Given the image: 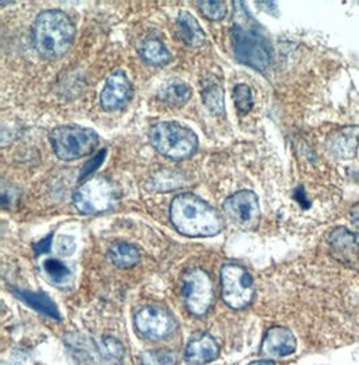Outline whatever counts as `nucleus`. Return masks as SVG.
Returning a JSON list of instances; mask_svg holds the SVG:
<instances>
[{"instance_id": "1", "label": "nucleus", "mask_w": 359, "mask_h": 365, "mask_svg": "<svg viewBox=\"0 0 359 365\" xmlns=\"http://www.w3.org/2000/svg\"><path fill=\"white\" fill-rule=\"evenodd\" d=\"M170 217L175 230L186 237H214L223 228L220 212L190 192L175 196L170 205Z\"/></svg>"}, {"instance_id": "2", "label": "nucleus", "mask_w": 359, "mask_h": 365, "mask_svg": "<svg viewBox=\"0 0 359 365\" xmlns=\"http://www.w3.org/2000/svg\"><path fill=\"white\" fill-rule=\"evenodd\" d=\"M36 51L47 59H59L70 50L76 38V26L65 12L47 10L41 12L34 23Z\"/></svg>"}, {"instance_id": "3", "label": "nucleus", "mask_w": 359, "mask_h": 365, "mask_svg": "<svg viewBox=\"0 0 359 365\" xmlns=\"http://www.w3.org/2000/svg\"><path fill=\"white\" fill-rule=\"evenodd\" d=\"M150 140L152 147L168 159H188L198 148L197 135L190 128L174 121H163L152 126Z\"/></svg>"}, {"instance_id": "4", "label": "nucleus", "mask_w": 359, "mask_h": 365, "mask_svg": "<svg viewBox=\"0 0 359 365\" xmlns=\"http://www.w3.org/2000/svg\"><path fill=\"white\" fill-rule=\"evenodd\" d=\"M49 138L57 158L65 161L82 159L98 147V135L84 126H59L50 132Z\"/></svg>"}, {"instance_id": "5", "label": "nucleus", "mask_w": 359, "mask_h": 365, "mask_svg": "<svg viewBox=\"0 0 359 365\" xmlns=\"http://www.w3.org/2000/svg\"><path fill=\"white\" fill-rule=\"evenodd\" d=\"M233 48L236 58L246 66L264 71L270 65L272 50L266 36L243 26L232 29Z\"/></svg>"}, {"instance_id": "6", "label": "nucleus", "mask_w": 359, "mask_h": 365, "mask_svg": "<svg viewBox=\"0 0 359 365\" xmlns=\"http://www.w3.org/2000/svg\"><path fill=\"white\" fill-rule=\"evenodd\" d=\"M116 200V187L105 178H94L84 182L73 196L76 208L84 215L105 212L115 205Z\"/></svg>"}, {"instance_id": "7", "label": "nucleus", "mask_w": 359, "mask_h": 365, "mask_svg": "<svg viewBox=\"0 0 359 365\" xmlns=\"http://www.w3.org/2000/svg\"><path fill=\"white\" fill-rule=\"evenodd\" d=\"M222 299L232 309L246 308L255 297L251 274L236 263H226L221 270Z\"/></svg>"}, {"instance_id": "8", "label": "nucleus", "mask_w": 359, "mask_h": 365, "mask_svg": "<svg viewBox=\"0 0 359 365\" xmlns=\"http://www.w3.org/2000/svg\"><path fill=\"white\" fill-rule=\"evenodd\" d=\"M183 298L186 308L191 314H206L214 301L213 282L209 274L202 269L187 270L183 275Z\"/></svg>"}, {"instance_id": "9", "label": "nucleus", "mask_w": 359, "mask_h": 365, "mask_svg": "<svg viewBox=\"0 0 359 365\" xmlns=\"http://www.w3.org/2000/svg\"><path fill=\"white\" fill-rule=\"evenodd\" d=\"M225 214L237 227L252 231L260 223V202L253 191L243 190L229 196L225 203Z\"/></svg>"}, {"instance_id": "10", "label": "nucleus", "mask_w": 359, "mask_h": 365, "mask_svg": "<svg viewBox=\"0 0 359 365\" xmlns=\"http://www.w3.org/2000/svg\"><path fill=\"white\" fill-rule=\"evenodd\" d=\"M136 329L151 340H162L175 329L173 316L158 307H144L135 314Z\"/></svg>"}, {"instance_id": "11", "label": "nucleus", "mask_w": 359, "mask_h": 365, "mask_svg": "<svg viewBox=\"0 0 359 365\" xmlns=\"http://www.w3.org/2000/svg\"><path fill=\"white\" fill-rule=\"evenodd\" d=\"M328 249L338 262L359 273V234L336 227L328 235Z\"/></svg>"}, {"instance_id": "12", "label": "nucleus", "mask_w": 359, "mask_h": 365, "mask_svg": "<svg viewBox=\"0 0 359 365\" xmlns=\"http://www.w3.org/2000/svg\"><path fill=\"white\" fill-rule=\"evenodd\" d=\"M133 94L132 83L123 70L113 71L105 82L100 103L105 110H117L129 103Z\"/></svg>"}, {"instance_id": "13", "label": "nucleus", "mask_w": 359, "mask_h": 365, "mask_svg": "<svg viewBox=\"0 0 359 365\" xmlns=\"http://www.w3.org/2000/svg\"><path fill=\"white\" fill-rule=\"evenodd\" d=\"M186 360L191 365L208 364L220 354V346L208 333L194 334L186 346Z\"/></svg>"}, {"instance_id": "14", "label": "nucleus", "mask_w": 359, "mask_h": 365, "mask_svg": "<svg viewBox=\"0 0 359 365\" xmlns=\"http://www.w3.org/2000/svg\"><path fill=\"white\" fill-rule=\"evenodd\" d=\"M295 349L296 339L293 333L283 327L269 329L261 344V352L268 357H284L293 354Z\"/></svg>"}, {"instance_id": "15", "label": "nucleus", "mask_w": 359, "mask_h": 365, "mask_svg": "<svg viewBox=\"0 0 359 365\" xmlns=\"http://www.w3.org/2000/svg\"><path fill=\"white\" fill-rule=\"evenodd\" d=\"M359 144V128H345L334 132L330 138V148L338 158L351 159L355 156Z\"/></svg>"}, {"instance_id": "16", "label": "nucleus", "mask_w": 359, "mask_h": 365, "mask_svg": "<svg viewBox=\"0 0 359 365\" xmlns=\"http://www.w3.org/2000/svg\"><path fill=\"white\" fill-rule=\"evenodd\" d=\"M178 33L186 45L191 47H201L206 43V35L201 24L190 12L182 11L176 19Z\"/></svg>"}, {"instance_id": "17", "label": "nucleus", "mask_w": 359, "mask_h": 365, "mask_svg": "<svg viewBox=\"0 0 359 365\" xmlns=\"http://www.w3.org/2000/svg\"><path fill=\"white\" fill-rule=\"evenodd\" d=\"M14 294L18 298H21L24 304H27L30 308L34 309L36 312L46 314L51 319H61L59 308L46 294L29 292V290H21V289H14Z\"/></svg>"}, {"instance_id": "18", "label": "nucleus", "mask_w": 359, "mask_h": 365, "mask_svg": "<svg viewBox=\"0 0 359 365\" xmlns=\"http://www.w3.org/2000/svg\"><path fill=\"white\" fill-rule=\"evenodd\" d=\"M140 56L152 66H164L171 61L168 48L158 38H150L144 41L140 48Z\"/></svg>"}, {"instance_id": "19", "label": "nucleus", "mask_w": 359, "mask_h": 365, "mask_svg": "<svg viewBox=\"0 0 359 365\" xmlns=\"http://www.w3.org/2000/svg\"><path fill=\"white\" fill-rule=\"evenodd\" d=\"M159 96L163 103L170 106H183L191 98V89L183 81H168L163 85Z\"/></svg>"}, {"instance_id": "20", "label": "nucleus", "mask_w": 359, "mask_h": 365, "mask_svg": "<svg viewBox=\"0 0 359 365\" xmlns=\"http://www.w3.org/2000/svg\"><path fill=\"white\" fill-rule=\"evenodd\" d=\"M111 261L121 269L133 267L140 262V252L136 247L128 243H116L109 250Z\"/></svg>"}, {"instance_id": "21", "label": "nucleus", "mask_w": 359, "mask_h": 365, "mask_svg": "<svg viewBox=\"0 0 359 365\" xmlns=\"http://www.w3.org/2000/svg\"><path fill=\"white\" fill-rule=\"evenodd\" d=\"M203 103L211 113L222 114L225 112L223 103V91L217 82H208L203 88Z\"/></svg>"}, {"instance_id": "22", "label": "nucleus", "mask_w": 359, "mask_h": 365, "mask_svg": "<svg viewBox=\"0 0 359 365\" xmlns=\"http://www.w3.org/2000/svg\"><path fill=\"white\" fill-rule=\"evenodd\" d=\"M44 270L49 275V278L56 284H64L71 277L69 267L59 259L49 258L44 262Z\"/></svg>"}, {"instance_id": "23", "label": "nucleus", "mask_w": 359, "mask_h": 365, "mask_svg": "<svg viewBox=\"0 0 359 365\" xmlns=\"http://www.w3.org/2000/svg\"><path fill=\"white\" fill-rule=\"evenodd\" d=\"M198 9L209 21H222L228 14V4L225 1H198Z\"/></svg>"}, {"instance_id": "24", "label": "nucleus", "mask_w": 359, "mask_h": 365, "mask_svg": "<svg viewBox=\"0 0 359 365\" xmlns=\"http://www.w3.org/2000/svg\"><path fill=\"white\" fill-rule=\"evenodd\" d=\"M233 100L236 108L241 112V113H248L251 112V109L253 108V96L252 91L248 85L241 83L237 85L233 91Z\"/></svg>"}, {"instance_id": "25", "label": "nucleus", "mask_w": 359, "mask_h": 365, "mask_svg": "<svg viewBox=\"0 0 359 365\" xmlns=\"http://www.w3.org/2000/svg\"><path fill=\"white\" fill-rule=\"evenodd\" d=\"M103 354L109 360H120L124 354V349H123L121 344L117 340L112 339V337H108L103 342Z\"/></svg>"}, {"instance_id": "26", "label": "nucleus", "mask_w": 359, "mask_h": 365, "mask_svg": "<svg viewBox=\"0 0 359 365\" xmlns=\"http://www.w3.org/2000/svg\"><path fill=\"white\" fill-rule=\"evenodd\" d=\"M56 249L62 257L71 255L76 251V240L68 235H61L56 242Z\"/></svg>"}, {"instance_id": "27", "label": "nucleus", "mask_w": 359, "mask_h": 365, "mask_svg": "<svg viewBox=\"0 0 359 365\" xmlns=\"http://www.w3.org/2000/svg\"><path fill=\"white\" fill-rule=\"evenodd\" d=\"M105 156H106V150L103 149L97 156H94L92 160H89L88 163H86V165L84 167V170L81 172V178H80V180H84L86 176H89L91 173L96 171L101 164H103V161H104Z\"/></svg>"}, {"instance_id": "28", "label": "nucleus", "mask_w": 359, "mask_h": 365, "mask_svg": "<svg viewBox=\"0 0 359 365\" xmlns=\"http://www.w3.org/2000/svg\"><path fill=\"white\" fill-rule=\"evenodd\" d=\"M53 243V235H47L45 240H39L34 246L35 254L36 255H42L46 254L47 251L50 250Z\"/></svg>"}, {"instance_id": "29", "label": "nucleus", "mask_w": 359, "mask_h": 365, "mask_svg": "<svg viewBox=\"0 0 359 365\" xmlns=\"http://www.w3.org/2000/svg\"><path fill=\"white\" fill-rule=\"evenodd\" d=\"M350 217H351L353 225L355 226L359 232V203L353 205V208L350 210Z\"/></svg>"}, {"instance_id": "30", "label": "nucleus", "mask_w": 359, "mask_h": 365, "mask_svg": "<svg viewBox=\"0 0 359 365\" xmlns=\"http://www.w3.org/2000/svg\"><path fill=\"white\" fill-rule=\"evenodd\" d=\"M249 365H276L272 360H258V361H253Z\"/></svg>"}]
</instances>
